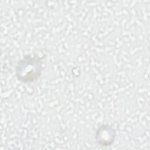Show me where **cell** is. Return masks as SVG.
Here are the masks:
<instances>
[{
	"mask_svg": "<svg viewBox=\"0 0 150 150\" xmlns=\"http://www.w3.org/2000/svg\"><path fill=\"white\" fill-rule=\"evenodd\" d=\"M43 70V57L37 53L27 54L17 62L15 76L23 83H33L41 76Z\"/></svg>",
	"mask_w": 150,
	"mask_h": 150,
	"instance_id": "obj_1",
	"label": "cell"
},
{
	"mask_svg": "<svg viewBox=\"0 0 150 150\" xmlns=\"http://www.w3.org/2000/svg\"><path fill=\"white\" fill-rule=\"evenodd\" d=\"M116 136L117 132L112 126L107 124H101L96 129L95 141L101 146H110L115 142Z\"/></svg>",
	"mask_w": 150,
	"mask_h": 150,
	"instance_id": "obj_2",
	"label": "cell"
}]
</instances>
